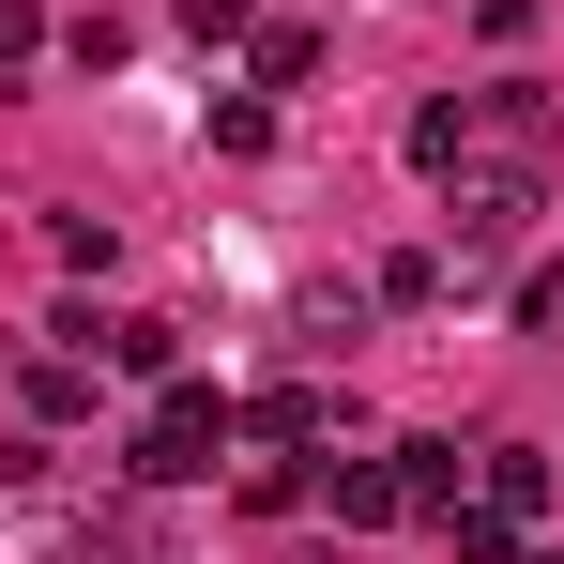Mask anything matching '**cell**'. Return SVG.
Segmentation results:
<instances>
[{
  "instance_id": "6da1fadb",
  "label": "cell",
  "mask_w": 564,
  "mask_h": 564,
  "mask_svg": "<svg viewBox=\"0 0 564 564\" xmlns=\"http://www.w3.org/2000/svg\"><path fill=\"white\" fill-rule=\"evenodd\" d=\"M245 443V397H214V381H153V412H138V488H198V473Z\"/></svg>"
},
{
  "instance_id": "7a4b0ae2",
  "label": "cell",
  "mask_w": 564,
  "mask_h": 564,
  "mask_svg": "<svg viewBox=\"0 0 564 564\" xmlns=\"http://www.w3.org/2000/svg\"><path fill=\"white\" fill-rule=\"evenodd\" d=\"M443 214H458V260H503V245L534 229V169H503V153H488V169L443 184Z\"/></svg>"
},
{
  "instance_id": "3957f363",
  "label": "cell",
  "mask_w": 564,
  "mask_h": 564,
  "mask_svg": "<svg viewBox=\"0 0 564 564\" xmlns=\"http://www.w3.org/2000/svg\"><path fill=\"white\" fill-rule=\"evenodd\" d=\"M412 169H427V184H458V169H488V107H473V93L412 107Z\"/></svg>"
},
{
  "instance_id": "277c9868",
  "label": "cell",
  "mask_w": 564,
  "mask_h": 564,
  "mask_svg": "<svg viewBox=\"0 0 564 564\" xmlns=\"http://www.w3.org/2000/svg\"><path fill=\"white\" fill-rule=\"evenodd\" d=\"M473 503L534 534V519H550V458H534V443H488V458H473Z\"/></svg>"
},
{
  "instance_id": "5b68a950",
  "label": "cell",
  "mask_w": 564,
  "mask_h": 564,
  "mask_svg": "<svg viewBox=\"0 0 564 564\" xmlns=\"http://www.w3.org/2000/svg\"><path fill=\"white\" fill-rule=\"evenodd\" d=\"M381 519H412V473L397 458H336V534H381Z\"/></svg>"
},
{
  "instance_id": "8992f818",
  "label": "cell",
  "mask_w": 564,
  "mask_h": 564,
  "mask_svg": "<svg viewBox=\"0 0 564 564\" xmlns=\"http://www.w3.org/2000/svg\"><path fill=\"white\" fill-rule=\"evenodd\" d=\"M321 427H336L321 381H260V397H245V443H321Z\"/></svg>"
},
{
  "instance_id": "52a82bcc",
  "label": "cell",
  "mask_w": 564,
  "mask_h": 564,
  "mask_svg": "<svg viewBox=\"0 0 564 564\" xmlns=\"http://www.w3.org/2000/svg\"><path fill=\"white\" fill-rule=\"evenodd\" d=\"M62 336H77V351H107L122 381H169V321H93V305H77Z\"/></svg>"
},
{
  "instance_id": "ba28073f",
  "label": "cell",
  "mask_w": 564,
  "mask_h": 564,
  "mask_svg": "<svg viewBox=\"0 0 564 564\" xmlns=\"http://www.w3.org/2000/svg\"><path fill=\"white\" fill-rule=\"evenodd\" d=\"M15 397H31V427H77V412H93V367H77V351H31Z\"/></svg>"
},
{
  "instance_id": "9c48e42d",
  "label": "cell",
  "mask_w": 564,
  "mask_h": 564,
  "mask_svg": "<svg viewBox=\"0 0 564 564\" xmlns=\"http://www.w3.org/2000/svg\"><path fill=\"white\" fill-rule=\"evenodd\" d=\"M397 473H412V519H458V503H473V458H458V443H397Z\"/></svg>"
},
{
  "instance_id": "30bf717a",
  "label": "cell",
  "mask_w": 564,
  "mask_h": 564,
  "mask_svg": "<svg viewBox=\"0 0 564 564\" xmlns=\"http://www.w3.org/2000/svg\"><path fill=\"white\" fill-rule=\"evenodd\" d=\"M443 290H458V260H427V245H397V260L367 275V305H443Z\"/></svg>"
},
{
  "instance_id": "8fae6325",
  "label": "cell",
  "mask_w": 564,
  "mask_h": 564,
  "mask_svg": "<svg viewBox=\"0 0 564 564\" xmlns=\"http://www.w3.org/2000/svg\"><path fill=\"white\" fill-rule=\"evenodd\" d=\"M62 62L107 77V62H138V15H62Z\"/></svg>"
},
{
  "instance_id": "7c38bea8",
  "label": "cell",
  "mask_w": 564,
  "mask_h": 564,
  "mask_svg": "<svg viewBox=\"0 0 564 564\" xmlns=\"http://www.w3.org/2000/svg\"><path fill=\"white\" fill-rule=\"evenodd\" d=\"M46 260H77V275H107V260H122V229H107V214H46Z\"/></svg>"
},
{
  "instance_id": "4fadbf2b",
  "label": "cell",
  "mask_w": 564,
  "mask_h": 564,
  "mask_svg": "<svg viewBox=\"0 0 564 564\" xmlns=\"http://www.w3.org/2000/svg\"><path fill=\"white\" fill-rule=\"evenodd\" d=\"M443 550H458V564H519V519H488V503H458V519H443Z\"/></svg>"
},
{
  "instance_id": "5bb4252c",
  "label": "cell",
  "mask_w": 564,
  "mask_h": 564,
  "mask_svg": "<svg viewBox=\"0 0 564 564\" xmlns=\"http://www.w3.org/2000/svg\"><path fill=\"white\" fill-rule=\"evenodd\" d=\"M321 77V31H260V93H305Z\"/></svg>"
},
{
  "instance_id": "9a60e30c",
  "label": "cell",
  "mask_w": 564,
  "mask_h": 564,
  "mask_svg": "<svg viewBox=\"0 0 564 564\" xmlns=\"http://www.w3.org/2000/svg\"><path fill=\"white\" fill-rule=\"evenodd\" d=\"M15 62H46V0H0V77Z\"/></svg>"
},
{
  "instance_id": "2e32d148",
  "label": "cell",
  "mask_w": 564,
  "mask_h": 564,
  "mask_svg": "<svg viewBox=\"0 0 564 564\" xmlns=\"http://www.w3.org/2000/svg\"><path fill=\"white\" fill-rule=\"evenodd\" d=\"M169 15H184L198 46H245V0H169Z\"/></svg>"
}]
</instances>
